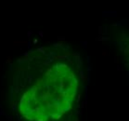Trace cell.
I'll list each match as a JSON object with an SVG mask.
<instances>
[{"label":"cell","instance_id":"obj_1","mask_svg":"<svg viewBox=\"0 0 129 121\" xmlns=\"http://www.w3.org/2000/svg\"><path fill=\"white\" fill-rule=\"evenodd\" d=\"M79 80L74 68L57 62L47 68L20 102V113L30 121H55L76 102Z\"/></svg>","mask_w":129,"mask_h":121}]
</instances>
